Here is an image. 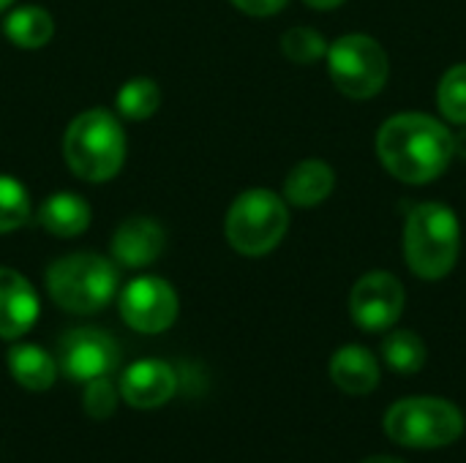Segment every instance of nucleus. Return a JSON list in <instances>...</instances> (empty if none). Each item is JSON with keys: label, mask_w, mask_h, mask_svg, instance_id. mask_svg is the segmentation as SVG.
Returning a JSON list of instances; mask_svg holds the SVG:
<instances>
[{"label": "nucleus", "mask_w": 466, "mask_h": 463, "mask_svg": "<svg viewBox=\"0 0 466 463\" xmlns=\"http://www.w3.org/2000/svg\"><path fill=\"white\" fill-rule=\"evenodd\" d=\"M377 156L396 180L423 186L448 169L453 158V134L429 115L404 112L380 128Z\"/></svg>", "instance_id": "obj_1"}, {"label": "nucleus", "mask_w": 466, "mask_h": 463, "mask_svg": "<svg viewBox=\"0 0 466 463\" xmlns=\"http://www.w3.org/2000/svg\"><path fill=\"white\" fill-rule=\"evenodd\" d=\"M68 169L87 183L112 180L126 161V134L120 120L106 109H87L71 120L63 136Z\"/></svg>", "instance_id": "obj_2"}, {"label": "nucleus", "mask_w": 466, "mask_h": 463, "mask_svg": "<svg viewBox=\"0 0 466 463\" xmlns=\"http://www.w3.org/2000/svg\"><path fill=\"white\" fill-rule=\"evenodd\" d=\"M459 248H461V229L456 213L448 205L423 202L412 207L404 226V257L418 278L426 281L445 278L456 267Z\"/></svg>", "instance_id": "obj_3"}, {"label": "nucleus", "mask_w": 466, "mask_h": 463, "mask_svg": "<svg viewBox=\"0 0 466 463\" xmlns=\"http://www.w3.org/2000/svg\"><path fill=\"white\" fill-rule=\"evenodd\" d=\"M120 284L117 267L98 254H68L46 267V292L68 314H96Z\"/></svg>", "instance_id": "obj_4"}, {"label": "nucleus", "mask_w": 466, "mask_h": 463, "mask_svg": "<svg viewBox=\"0 0 466 463\" xmlns=\"http://www.w3.org/2000/svg\"><path fill=\"white\" fill-rule=\"evenodd\" d=\"M464 415L453 401L434 396H412L396 401L385 415L390 442L410 450H437L461 439Z\"/></svg>", "instance_id": "obj_5"}, {"label": "nucleus", "mask_w": 466, "mask_h": 463, "mask_svg": "<svg viewBox=\"0 0 466 463\" xmlns=\"http://www.w3.org/2000/svg\"><path fill=\"white\" fill-rule=\"evenodd\" d=\"M289 226V210L281 196L268 188L240 194L227 213V240L243 257H262L273 251Z\"/></svg>", "instance_id": "obj_6"}, {"label": "nucleus", "mask_w": 466, "mask_h": 463, "mask_svg": "<svg viewBox=\"0 0 466 463\" xmlns=\"http://www.w3.org/2000/svg\"><path fill=\"white\" fill-rule=\"evenodd\" d=\"M328 68L336 87L350 98H371L388 82V55L371 35H341L328 46Z\"/></svg>", "instance_id": "obj_7"}, {"label": "nucleus", "mask_w": 466, "mask_h": 463, "mask_svg": "<svg viewBox=\"0 0 466 463\" xmlns=\"http://www.w3.org/2000/svg\"><path fill=\"white\" fill-rule=\"evenodd\" d=\"M177 292L156 276L134 278L120 295V317L137 333H164L177 319Z\"/></svg>", "instance_id": "obj_8"}, {"label": "nucleus", "mask_w": 466, "mask_h": 463, "mask_svg": "<svg viewBox=\"0 0 466 463\" xmlns=\"http://www.w3.org/2000/svg\"><path fill=\"white\" fill-rule=\"evenodd\" d=\"M120 363L117 341L98 327H74L60 338L57 368L74 382L109 377Z\"/></svg>", "instance_id": "obj_9"}, {"label": "nucleus", "mask_w": 466, "mask_h": 463, "mask_svg": "<svg viewBox=\"0 0 466 463\" xmlns=\"http://www.w3.org/2000/svg\"><path fill=\"white\" fill-rule=\"evenodd\" d=\"M407 303V292L401 281L390 273H369L363 276L350 295V314L352 322L366 333L390 330Z\"/></svg>", "instance_id": "obj_10"}, {"label": "nucleus", "mask_w": 466, "mask_h": 463, "mask_svg": "<svg viewBox=\"0 0 466 463\" xmlns=\"http://www.w3.org/2000/svg\"><path fill=\"white\" fill-rule=\"evenodd\" d=\"M120 398L134 409H158L177 390V374L164 360H137L120 377Z\"/></svg>", "instance_id": "obj_11"}, {"label": "nucleus", "mask_w": 466, "mask_h": 463, "mask_svg": "<svg viewBox=\"0 0 466 463\" xmlns=\"http://www.w3.org/2000/svg\"><path fill=\"white\" fill-rule=\"evenodd\" d=\"M38 319V295L30 281L11 270L0 267V338H22Z\"/></svg>", "instance_id": "obj_12"}, {"label": "nucleus", "mask_w": 466, "mask_h": 463, "mask_svg": "<svg viewBox=\"0 0 466 463\" xmlns=\"http://www.w3.org/2000/svg\"><path fill=\"white\" fill-rule=\"evenodd\" d=\"M167 246V232L153 218H128L117 226L112 237V257L123 267H147L153 265Z\"/></svg>", "instance_id": "obj_13"}, {"label": "nucleus", "mask_w": 466, "mask_h": 463, "mask_svg": "<svg viewBox=\"0 0 466 463\" xmlns=\"http://www.w3.org/2000/svg\"><path fill=\"white\" fill-rule=\"evenodd\" d=\"M330 379L347 396H369L380 385V363L366 347H341L330 357Z\"/></svg>", "instance_id": "obj_14"}, {"label": "nucleus", "mask_w": 466, "mask_h": 463, "mask_svg": "<svg viewBox=\"0 0 466 463\" xmlns=\"http://www.w3.org/2000/svg\"><path fill=\"white\" fill-rule=\"evenodd\" d=\"M333 186H336L333 169L319 158H309V161H300L287 175L284 196L295 207H317L333 194Z\"/></svg>", "instance_id": "obj_15"}, {"label": "nucleus", "mask_w": 466, "mask_h": 463, "mask_svg": "<svg viewBox=\"0 0 466 463\" xmlns=\"http://www.w3.org/2000/svg\"><path fill=\"white\" fill-rule=\"evenodd\" d=\"M93 210L90 205L71 191H60L52 194L41 210H38V221L46 232H52L55 237H76L90 226Z\"/></svg>", "instance_id": "obj_16"}, {"label": "nucleus", "mask_w": 466, "mask_h": 463, "mask_svg": "<svg viewBox=\"0 0 466 463\" xmlns=\"http://www.w3.org/2000/svg\"><path fill=\"white\" fill-rule=\"evenodd\" d=\"M8 371L25 390H49L57 379V360L35 344H16L8 352Z\"/></svg>", "instance_id": "obj_17"}, {"label": "nucleus", "mask_w": 466, "mask_h": 463, "mask_svg": "<svg viewBox=\"0 0 466 463\" xmlns=\"http://www.w3.org/2000/svg\"><path fill=\"white\" fill-rule=\"evenodd\" d=\"M52 33H55V22H52L49 11H44L38 5L14 8L5 19V35L19 49H41L49 44Z\"/></svg>", "instance_id": "obj_18"}, {"label": "nucleus", "mask_w": 466, "mask_h": 463, "mask_svg": "<svg viewBox=\"0 0 466 463\" xmlns=\"http://www.w3.org/2000/svg\"><path fill=\"white\" fill-rule=\"evenodd\" d=\"M426 357H429L426 344L412 330H393L382 341V360L396 374H407V377L418 374L426 366Z\"/></svg>", "instance_id": "obj_19"}, {"label": "nucleus", "mask_w": 466, "mask_h": 463, "mask_svg": "<svg viewBox=\"0 0 466 463\" xmlns=\"http://www.w3.org/2000/svg\"><path fill=\"white\" fill-rule=\"evenodd\" d=\"M161 106V90L153 79H131L117 93V109L128 120H147Z\"/></svg>", "instance_id": "obj_20"}, {"label": "nucleus", "mask_w": 466, "mask_h": 463, "mask_svg": "<svg viewBox=\"0 0 466 463\" xmlns=\"http://www.w3.org/2000/svg\"><path fill=\"white\" fill-rule=\"evenodd\" d=\"M27 218H30L27 188L11 175H0V235L19 229Z\"/></svg>", "instance_id": "obj_21"}, {"label": "nucleus", "mask_w": 466, "mask_h": 463, "mask_svg": "<svg viewBox=\"0 0 466 463\" xmlns=\"http://www.w3.org/2000/svg\"><path fill=\"white\" fill-rule=\"evenodd\" d=\"M437 101H440V112H442L451 123L466 126V63L453 65V68L442 76Z\"/></svg>", "instance_id": "obj_22"}, {"label": "nucleus", "mask_w": 466, "mask_h": 463, "mask_svg": "<svg viewBox=\"0 0 466 463\" xmlns=\"http://www.w3.org/2000/svg\"><path fill=\"white\" fill-rule=\"evenodd\" d=\"M328 41L322 38V33H317V30H311V27H292V30H287L284 33V38H281V49H284V55L292 60V63H314V60H319V57H325L328 55Z\"/></svg>", "instance_id": "obj_23"}, {"label": "nucleus", "mask_w": 466, "mask_h": 463, "mask_svg": "<svg viewBox=\"0 0 466 463\" xmlns=\"http://www.w3.org/2000/svg\"><path fill=\"white\" fill-rule=\"evenodd\" d=\"M120 401V388L112 385L109 377H98L85 382V393H82V407L93 420H106L115 415Z\"/></svg>", "instance_id": "obj_24"}, {"label": "nucleus", "mask_w": 466, "mask_h": 463, "mask_svg": "<svg viewBox=\"0 0 466 463\" xmlns=\"http://www.w3.org/2000/svg\"><path fill=\"white\" fill-rule=\"evenodd\" d=\"M289 0H232L235 8L251 14V16H270V14H279Z\"/></svg>", "instance_id": "obj_25"}, {"label": "nucleus", "mask_w": 466, "mask_h": 463, "mask_svg": "<svg viewBox=\"0 0 466 463\" xmlns=\"http://www.w3.org/2000/svg\"><path fill=\"white\" fill-rule=\"evenodd\" d=\"M306 5H311V8H319V11H328V8H336V5H341L344 0H303Z\"/></svg>", "instance_id": "obj_26"}, {"label": "nucleus", "mask_w": 466, "mask_h": 463, "mask_svg": "<svg viewBox=\"0 0 466 463\" xmlns=\"http://www.w3.org/2000/svg\"><path fill=\"white\" fill-rule=\"evenodd\" d=\"M453 156H461V158H466V131H461V134H456V136H453Z\"/></svg>", "instance_id": "obj_27"}, {"label": "nucleus", "mask_w": 466, "mask_h": 463, "mask_svg": "<svg viewBox=\"0 0 466 463\" xmlns=\"http://www.w3.org/2000/svg\"><path fill=\"white\" fill-rule=\"evenodd\" d=\"M360 463H404L401 458H393V456H371V458H366V461Z\"/></svg>", "instance_id": "obj_28"}, {"label": "nucleus", "mask_w": 466, "mask_h": 463, "mask_svg": "<svg viewBox=\"0 0 466 463\" xmlns=\"http://www.w3.org/2000/svg\"><path fill=\"white\" fill-rule=\"evenodd\" d=\"M11 3H14V0H0V11H3V8H8Z\"/></svg>", "instance_id": "obj_29"}]
</instances>
